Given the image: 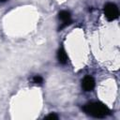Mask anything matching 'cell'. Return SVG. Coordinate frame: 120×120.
<instances>
[{
    "label": "cell",
    "mask_w": 120,
    "mask_h": 120,
    "mask_svg": "<svg viewBox=\"0 0 120 120\" xmlns=\"http://www.w3.org/2000/svg\"><path fill=\"white\" fill-rule=\"evenodd\" d=\"M57 59H58V61H59L61 64H66V63L68 62L67 53H66V52H65L63 49L58 50V52H57Z\"/></svg>",
    "instance_id": "obj_5"
},
{
    "label": "cell",
    "mask_w": 120,
    "mask_h": 120,
    "mask_svg": "<svg viewBox=\"0 0 120 120\" xmlns=\"http://www.w3.org/2000/svg\"><path fill=\"white\" fill-rule=\"evenodd\" d=\"M33 82H34L35 83H42L43 79H42V77L37 75V76H35V77L33 78Z\"/></svg>",
    "instance_id": "obj_6"
},
{
    "label": "cell",
    "mask_w": 120,
    "mask_h": 120,
    "mask_svg": "<svg viewBox=\"0 0 120 120\" xmlns=\"http://www.w3.org/2000/svg\"><path fill=\"white\" fill-rule=\"evenodd\" d=\"M104 14L109 21H113L116 18H118L119 15L118 8L112 3H108L104 7Z\"/></svg>",
    "instance_id": "obj_2"
},
{
    "label": "cell",
    "mask_w": 120,
    "mask_h": 120,
    "mask_svg": "<svg viewBox=\"0 0 120 120\" xmlns=\"http://www.w3.org/2000/svg\"><path fill=\"white\" fill-rule=\"evenodd\" d=\"M58 15H59V16H58L59 19L63 22V24H62V26L60 27V29H62L63 27H65L66 25H68V24L70 23V13H69L68 11H67V10H62V11L59 12Z\"/></svg>",
    "instance_id": "obj_4"
},
{
    "label": "cell",
    "mask_w": 120,
    "mask_h": 120,
    "mask_svg": "<svg viewBox=\"0 0 120 120\" xmlns=\"http://www.w3.org/2000/svg\"><path fill=\"white\" fill-rule=\"evenodd\" d=\"M6 1H7V0H0V2H2V3H3V2H6Z\"/></svg>",
    "instance_id": "obj_8"
},
{
    "label": "cell",
    "mask_w": 120,
    "mask_h": 120,
    "mask_svg": "<svg viewBox=\"0 0 120 120\" xmlns=\"http://www.w3.org/2000/svg\"><path fill=\"white\" fill-rule=\"evenodd\" d=\"M82 109L87 114L96 118H103L106 115H108L110 112V110L100 102L87 103L83 106Z\"/></svg>",
    "instance_id": "obj_1"
},
{
    "label": "cell",
    "mask_w": 120,
    "mask_h": 120,
    "mask_svg": "<svg viewBox=\"0 0 120 120\" xmlns=\"http://www.w3.org/2000/svg\"><path fill=\"white\" fill-rule=\"evenodd\" d=\"M82 86L85 91H91L95 87V80L90 76H86L82 82Z\"/></svg>",
    "instance_id": "obj_3"
},
{
    "label": "cell",
    "mask_w": 120,
    "mask_h": 120,
    "mask_svg": "<svg viewBox=\"0 0 120 120\" xmlns=\"http://www.w3.org/2000/svg\"><path fill=\"white\" fill-rule=\"evenodd\" d=\"M46 119H58V116L55 113H51L46 116Z\"/></svg>",
    "instance_id": "obj_7"
}]
</instances>
